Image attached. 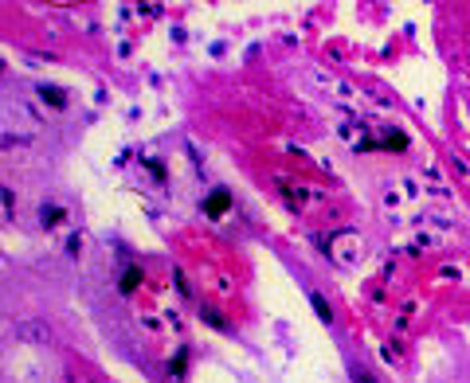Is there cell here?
<instances>
[{
	"instance_id": "obj_4",
	"label": "cell",
	"mask_w": 470,
	"mask_h": 383,
	"mask_svg": "<svg viewBox=\"0 0 470 383\" xmlns=\"http://www.w3.org/2000/svg\"><path fill=\"white\" fill-rule=\"evenodd\" d=\"M59 219H63V208H55V204H44V208H40V223H44V227H55Z\"/></svg>"
},
{
	"instance_id": "obj_3",
	"label": "cell",
	"mask_w": 470,
	"mask_h": 383,
	"mask_svg": "<svg viewBox=\"0 0 470 383\" xmlns=\"http://www.w3.org/2000/svg\"><path fill=\"white\" fill-rule=\"evenodd\" d=\"M40 98H44V102H51L55 109H63V106H67V94H63V90H55V87H47V82L40 87Z\"/></svg>"
},
{
	"instance_id": "obj_7",
	"label": "cell",
	"mask_w": 470,
	"mask_h": 383,
	"mask_svg": "<svg viewBox=\"0 0 470 383\" xmlns=\"http://www.w3.org/2000/svg\"><path fill=\"white\" fill-rule=\"evenodd\" d=\"M200 313H204V321H212V325H216V328H219V332H228V321L219 317L216 309H200Z\"/></svg>"
},
{
	"instance_id": "obj_2",
	"label": "cell",
	"mask_w": 470,
	"mask_h": 383,
	"mask_svg": "<svg viewBox=\"0 0 470 383\" xmlns=\"http://www.w3.org/2000/svg\"><path fill=\"white\" fill-rule=\"evenodd\" d=\"M228 208H231V192H228V188H216V192L204 199V215H208V219H219Z\"/></svg>"
},
{
	"instance_id": "obj_8",
	"label": "cell",
	"mask_w": 470,
	"mask_h": 383,
	"mask_svg": "<svg viewBox=\"0 0 470 383\" xmlns=\"http://www.w3.org/2000/svg\"><path fill=\"white\" fill-rule=\"evenodd\" d=\"M353 383H372V375L361 372V368H353Z\"/></svg>"
},
{
	"instance_id": "obj_5",
	"label": "cell",
	"mask_w": 470,
	"mask_h": 383,
	"mask_svg": "<svg viewBox=\"0 0 470 383\" xmlns=\"http://www.w3.org/2000/svg\"><path fill=\"white\" fill-rule=\"evenodd\" d=\"M310 301H314V309H317V317H321V321H333V309L326 305V297H321V294H310Z\"/></svg>"
},
{
	"instance_id": "obj_6",
	"label": "cell",
	"mask_w": 470,
	"mask_h": 383,
	"mask_svg": "<svg viewBox=\"0 0 470 383\" xmlns=\"http://www.w3.org/2000/svg\"><path fill=\"white\" fill-rule=\"evenodd\" d=\"M137 282H142V270H137V266H130V274L121 278V294H130V290H133Z\"/></svg>"
},
{
	"instance_id": "obj_1",
	"label": "cell",
	"mask_w": 470,
	"mask_h": 383,
	"mask_svg": "<svg viewBox=\"0 0 470 383\" xmlns=\"http://www.w3.org/2000/svg\"><path fill=\"white\" fill-rule=\"evenodd\" d=\"M329 258H333V262L337 266H345V270H349V266H357L361 262V235H357V231H341V235H333V239H329Z\"/></svg>"
}]
</instances>
